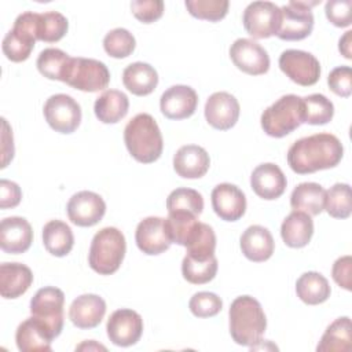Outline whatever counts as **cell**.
<instances>
[{"label": "cell", "mask_w": 352, "mask_h": 352, "mask_svg": "<svg viewBox=\"0 0 352 352\" xmlns=\"http://www.w3.org/2000/svg\"><path fill=\"white\" fill-rule=\"evenodd\" d=\"M106 314V302L98 294H81L73 300L69 308V318L78 329L96 327Z\"/></svg>", "instance_id": "cell-23"}, {"label": "cell", "mask_w": 352, "mask_h": 352, "mask_svg": "<svg viewBox=\"0 0 352 352\" xmlns=\"http://www.w3.org/2000/svg\"><path fill=\"white\" fill-rule=\"evenodd\" d=\"M326 190L312 182L300 183L294 187L290 195V206L294 210H301L309 216H318L324 209Z\"/></svg>", "instance_id": "cell-30"}, {"label": "cell", "mask_w": 352, "mask_h": 352, "mask_svg": "<svg viewBox=\"0 0 352 352\" xmlns=\"http://www.w3.org/2000/svg\"><path fill=\"white\" fill-rule=\"evenodd\" d=\"M212 208L226 221H236L246 212V197L243 191L231 183H220L212 190Z\"/></svg>", "instance_id": "cell-19"}, {"label": "cell", "mask_w": 352, "mask_h": 352, "mask_svg": "<svg viewBox=\"0 0 352 352\" xmlns=\"http://www.w3.org/2000/svg\"><path fill=\"white\" fill-rule=\"evenodd\" d=\"M76 349H77V351H92V349H95V351H99V349L106 351V346H103V345L95 342L94 340H89V341H84L82 344H80L78 346H76Z\"/></svg>", "instance_id": "cell-52"}, {"label": "cell", "mask_w": 352, "mask_h": 352, "mask_svg": "<svg viewBox=\"0 0 352 352\" xmlns=\"http://www.w3.org/2000/svg\"><path fill=\"white\" fill-rule=\"evenodd\" d=\"M1 121H3V136H1V140H3V144H1L3 162H1V168H6L7 164L11 161L7 147H10L14 151V139H12V131H11L7 120L1 118Z\"/></svg>", "instance_id": "cell-50"}, {"label": "cell", "mask_w": 352, "mask_h": 352, "mask_svg": "<svg viewBox=\"0 0 352 352\" xmlns=\"http://www.w3.org/2000/svg\"><path fill=\"white\" fill-rule=\"evenodd\" d=\"M352 30H348L344 33V36L340 38L338 41V50L346 58V59H352Z\"/></svg>", "instance_id": "cell-51"}, {"label": "cell", "mask_w": 352, "mask_h": 352, "mask_svg": "<svg viewBox=\"0 0 352 352\" xmlns=\"http://www.w3.org/2000/svg\"><path fill=\"white\" fill-rule=\"evenodd\" d=\"M122 82L125 88L136 96H146L151 94L158 85L157 70L144 62H135L128 65L122 72Z\"/></svg>", "instance_id": "cell-28"}, {"label": "cell", "mask_w": 352, "mask_h": 352, "mask_svg": "<svg viewBox=\"0 0 352 352\" xmlns=\"http://www.w3.org/2000/svg\"><path fill=\"white\" fill-rule=\"evenodd\" d=\"M210 165L208 151L197 144L182 146L173 155V169L184 179L202 177Z\"/></svg>", "instance_id": "cell-24"}, {"label": "cell", "mask_w": 352, "mask_h": 352, "mask_svg": "<svg viewBox=\"0 0 352 352\" xmlns=\"http://www.w3.org/2000/svg\"><path fill=\"white\" fill-rule=\"evenodd\" d=\"M280 70L296 84L309 87L320 77V63L315 55L301 50H286L279 56Z\"/></svg>", "instance_id": "cell-12"}, {"label": "cell", "mask_w": 352, "mask_h": 352, "mask_svg": "<svg viewBox=\"0 0 352 352\" xmlns=\"http://www.w3.org/2000/svg\"><path fill=\"white\" fill-rule=\"evenodd\" d=\"M314 235V221L311 216L301 210H293L280 226V236L289 248H304Z\"/></svg>", "instance_id": "cell-27"}, {"label": "cell", "mask_w": 352, "mask_h": 352, "mask_svg": "<svg viewBox=\"0 0 352 352\" xmlns=\"http://www.w3.org/2000/svg\"><path fill=\"white\" fill-rule=\"evenodd\" d=\"M188 308L197 318H212L221 311L223 301L216 293L198 292L190 298Z\"/></svg>", "instance_id": "cell-44"}, {"label": "cell", "mask_w": 352, "mask_h": 352, "mask_svg": "<svg viewBox=\"0 0 352 352\" xmlns=\"http://www.w3.org/2000/svg\"><path fill=\"white\" fill-rule=\"evenodd\" d=\"M124 142L129 154L142 164L157 161L164 148L160 126L153 116L136 114L124 129Z\"/></svg>", "instance_id": "cell-3"}, {"label": "cell", "mask_w": 352, "mask_h": 352, "mask_svg": "<svg viewBox=\"0 0 352 352\" xmlns=\"http://www.w3.org/2000/svg\"><path fill=\"white\" fill-rule=\"evenodd\" d=\"M261 128L272 138H283L304 124L302 98L289 94L280 96L261 114Z\"/></svg>", "instance_id": "cell-5"}, {"label": "cell", "mask_w": 352, "mask_h": 352, "mask_svg": "<svg viewBox=\"0 0 352 352\" xmlns=\"http://www.w3.org/2000/svg\"><path fill=\"white\" fill-rule=\"evenodd\" d=\"M344 146L331 133H315L296 140L287 150V164L298 175L314 173L338 165Z\"/></svg>", "instance_id": "cell-1"}, {"label": "cell", "mask_w": 352, "mask_h": 352, "mask_svg": "<svg viewBox=\"0 0 352 352\" xmlns=\"http://www.w3.org/2000/svg\"><path fill=\"white\" fill-rule=\"evenodd\" d=\"M319 1H289L280 7L282 18L276 37L286 41H297L308 37L314 29L311 7Z\"/></svg>", "instance_id": "cell-8"}, {"label": "cell", "mask_w": 352, "mask_h": 352, "mask_svg": "<svg viewBox=\"0 0 352 352\" xmlns=\"http://www.w3.org/2000/svg\"><path fill=\"white\" fill-rule=\"evenodd\" d=\"M22 199L21 187L11 180L1 179L0 180V208L8 209L19 205Z\"/></svg>", "instance_id": "cell-49"}, {"label": "cell", "mask_w": 352, "mask_h": 352, "mask_svg": "<svg viewBox=\"0 0 352 352\" xmlns=\"http://www.w3.org/2000/svg\"><path fill=\"white\" fill-rule=\"evenodd\" d=\"M166 209H168V213L169 212H188L195 216H199L204 210V198L194 188L179 187L168 195Z\"/></svg>", "instance_id": "cell-38"}, {"label": "cell", "mask_w": 352, "mask_h": 352, "mask_svg": "<svg viewBox=\"0 0 352 352\" xmlns=\"http://www.w3.org/2000/svg\"><path fill=\"white\" fill-rule=\"evenodd\" d=\"M217 267L216 256L209 258H192L186 254L182 261V274L187 282L192 285H204L216 276Z\"/></svg>", "instance_id": "cell-36"}, {"label": "cell", "mask_w": 352, "mask_h": 352, "mask_svg": "<svg viewBox=\"0 0 352 352\" xmlns=\"http://www.w3.org/2000/svg\"><path fill=\"white\" fill-rule=\"evenodd\" d=\"M201 221L188 212H169L165 219V227L172 243L187 246L195 236Z\"/></svg>", "instance_id": "cell-33"}, {"label": "cell", "mask_w": 352, "mask_h": 352, "mask_svg": "<svg viewBox=\"0 0 352 352\" xmlns=\"http://www.w3.org/2000/svg\"><path fill=\"white\" fill-rule=\"evenodd\" d=\"M352 331H351V319L342 316L330 323L323 333L316 351L318 352H348L351 349Z\"/></svg>", "instance_id": "cell-34"}, {"label": "cell", "mask_w": 352, "mask_h": 352, "mask_svg": "<svg viewBox=\"0 0 352 352\" xmlns=\"http://www.w3.org/2000/svg\"><path fill=\"white\" fill-rule=\"evenodd\" d=\"M132 14L142 23H153L164 14V1L161 0H136L131 3Z\"/></svg>", "instance_id": "cell-45"}, {"label": "cell", "mask_w": 352, "mask_h": 352, "mask_svg": "<svg viewBox=\"0 0 352 352\" xmlns=\"http://www.w3.org/2000/svg\"><path fill=\"white\" fill-rule=\"evenodd\" d=\"M33 282L32 270L21 263L0 265V294L3 298H18L28 292Z\"/></svg>", "instance_id": "cell-26"}, {"label": "cell", "mask_w": 352, "mask_h": 352, "mask_svg": "<svg viewBox=\"0 0 352 352\" xmlns=\"http://www.w3.org/2000/svg\"><path fill=\"white\" fill-rule=\"evenodd\" d=\"M110 72L107 66L92 58H72L65 82L82 92H98L107 88Z\"/></svg>", "instance_id": "cell-7"}, {"label": "cell", "mask_w": 352, "mask_h": 352, "mask_svg": "<svg viewBox=\"0 0 352 352\" xmlns=\"http://www.w3.org/2000/svg\"><path fill=\"white\" fill-rule=\"evenodd\" d=\"M230 334L232 340L242 346H254L261 342L267 329L265 314L261 304L252 296L236 297L228 311Z\"/></svg>", "instance_id": "cell-2"}, {"label": "cell", "mask_w": 352, "mask_h": 352, "mask_svg": "<svg viewBox=\"0 0 352 352\" xmlns=\"http://www.w3.org/2000/svg\"><path fill=\"white\" fill-rule=\"evenodd\" d=\"M109 340L117 346L135 345L143 333L142 316L129 308L114 311L106 324Z\"/></svg>", "instance_id": "cell-13"}, {"label": "cell", "mask_w": 352, "mask_h": 352, "mask_svg": "<svg viewBox=\"0 0 352 352\" xmlns=\"http://www.w3.org/2000/svg\"><path fill=\"white\" fill-rule=\"evenodd\" d=\"M327 84L330 89L342 98L351 96L352 92V69L349 66H337L334 67L329 77Z\"/></svg>", "instance_id": "cell-47"}, {"label": "cell", "mask_w": 352, "mask_h": 352, "mask_svg": "<svg viewBox=\"0 0 352 352\" xmlns=\"http://www.w3.org/2000/svg\"><path fill=\"white\" fill-rule=\"evenodd\" d=\"M304 122L311 125H324L334 116V104L322 94H311L302 98Z\"/></svg>", "instance_id": "cell-37"}, {"label": "cell", "mask_w": 352, "mask_h": 352, "mask_svg": "<svg viewBox=\"0 0 352 352\" xmlns=\"http://www.w3.org/2000/svg\"><path fill=\"white\" fill-rule=\"evenodd\" d=\"M43 243L48 253L56 257H63L73 249L74 235L65 221L50 220L43 227Z\"/></svg>", "instance_id": "cell-31"}, {"label": "cell", "mask_w": 352, "mask_h": 352, "mask_svg": "<svg viewBox=\"0 0 352 352\" xmlns=\"http://www.w3.org/2000/svg\"><path fill=\"white\" fill-rule=\"evenodd\" d=\"M239 103L228 92L212 94L205 103V118L210 126L219 131L231 129L239 118Z\"/></svg>", "instance_id": "cell-16"}, {"label": "cell", "mask_w": 352, "mask_h": 352, "mask_svg": "<svg viewBox=\"0 0 352 352\" xmlns=\"http://www.w3.org/2000/svg\"><path fill=\"white\" fill-rule=\"evenodd\" d=\"M125 252L126 242L124 234L116 227H104L92 238L88 264L99 275H111L120 268Z\"/></svg>", "instance_id": "cell-4"}, {"label": "cell", "mask_w": 352, "mask_h": 352, "mask_svg": "<svg viewBox=\"0 0 352 352\" xmlns=\"http://www.w3.org/2000/svg\"><path fill=\"white\" fill-rule=\"evenodd\" d=\"M43 113L47 124L59 133H72L81 122L80 104L66 94L50 96L44 103Z\"/></svg>", "instance_id": "cell-11"}, {"label": "cell", "mask_w": 352, "mask_h": 352, "mask_svg": "<svg viewBox=\"0 0 352 352\" xmlns=\"http://www.w3.org/2000/svg\"><path fill=\"white\" fill-rule=\"evenodd\" d=\"M230 58L239 70L250 76L264 74L270 69L268 52L250 38L235 40L230 47Z\"/></svg>", "instance_id": "cell-15"}, {"label": "cell", "mask_w": 352, "mask_h": 352, "mask_svg": "<svg viewBox=\"0 0 352 352\" xmlns=\"http://www.w3.org/2000/svg\"><path fill=\"white\" fill-rule=\"evenodd\" d=\"M324 209L334 219H346L351 216V186L336 183L326 191Z\"/></svg>", "instance_id": "cell-39"}, {"label": "cell", "mask_w": 352, "mask_h": 352, "mask_svg": "<svg viewBox=\"0 0 352 352\" xmlns=\"http://www.w3.org/2000/svg\"><path fill=\"white\" fill-rule=\"evenodd\" d=\"M187 256L192 258H209L214 256L216 235L209 224L201 223L194 239L186 246Z\"/></svg>", "instance_id": "cell-43"}, {"label": "cell", "mask_w": 352, "mask_h": 352, "mask_svg": "<svg viewBox=\"0 0 352 352\" xmlns=\"http://www.w3.org/2000/svg\"><path fill=\"white\" fill-rule=\"evenodd\" d=\"M351 272H352V258H351V256H342V257H338L334 261L333 268H331V276L340 287H342L348 292L352 289Z\"/></svg>", "instance_id": "cell-48"}, {"label": "cell", "mask_w": 352, "mask_h": 352, "mask_svg": "<svg viewBox=\"0 0 352 352\" xmlns=\"http://www.w3.org/2000/svg\"><path fill=\"white\" fill-rule=\"evenodd\" d=\"M250 186L257 197L272 201L285 192L287 180L278 165L265 162L253 169L250 175Z\"/></svg>", "instance_id": "cell-21"}, {"label": "cell", "mask_w": 352, "mask_h": 352, "mask_svg": "<svg viewBox=\"0 0 352 352\" xmlns=\"http://www.w3.org/2000/svg\"><path fill=\"white\" fill-rule=\"evenodd\" d=\"M54 338L48 326L34 316L23 320L15 333L16 346L21 352H48Z\"/></svg>", "instance_id": "cell-22"}, {"label": "cell", "mask_w": 352, "mask_h": 352, "mask_svg": "<svg viewBox=\"0 0 352 352\" xmlns=\"http://www.w3.org/2000/svg\"><path fill=\"white\" fill-rule=\"evenodd\" d=\"M280 7L271 1L250 3L242 16L245 30L253 38H268L276 36L280 26Z\"/></svg>", "instance_id": "cell-10"}, {"label": "cell", "mask_w": 352, "mask_h": 352, "mask_svg": "<svg viewBox=\"0 0 352 352\" xmlns=\"http://www.w3.org/2000/svg\"><path fill=\"white\" fill-rule=\"evenodd\" d=\"M66 212L73 224L78 227H92L103 219L106 204L99 194L82 190L72 195Z\"/></svg>", "instance_id": "cell-14"}, {"label": "cell", "mask_w": 352, "mask_h": 352, "mask_svg": "<svg viewBox=\"0 0 352 352\" xmlns=\"http://www.w3.org/2000/svg\"><path fill=\"white\" fill-rule=\"evenodd\" d=\"M63 292L54 286L38 289L30 300L32 316L44 322L55 338L63 329Z\"/></svg>", "instance_id": "cell-9"}, {"label": "cell", "mask_w": 352, "mask_h": 352, "mask_svg": "<svg viewBox=\"0 0 352 352\" xmlns=\"http://www.w3.org/2000/svg\"><path fill=\"white\" fill-rule=\"evenodd\" d=\"M129 109L128 96L118 89H106L94 104L96 118L103 124H116L121 121Z\"/></svg>", "instance_id": "cell-29"}, {"label": "cell", "mask_w": 352, "mask_h": 352, "mask_svg": "<svg viewBox=\"0 0 352 352\" xmlns=\"http://www.w3.org/2000/svg\"><path fill=\"white\" fill-rule=\"evenodd\" d=\"M135 241L140 252L148 256L161 254L172 245L166 227L165 219L150 216L143 219L135 232Z\"/></svg>", "instance_id": "cell-17"}, {"label": "cell", "mask_w": 352, "mask_h": 352, "mask_svg": "<svg viewBox=\"0 0 352 352\" xmlns=\"http://www.w3.org/2000/svg\"><path fill=\"white\" fill-rule=\"evenodd\" d=\"M184 4L194 18L209 22L221 21L227 15L230 6L227 0H186Z\"/></svg>", "instance_id": "cell-42"}, {"label": "cell", "mask_w": 352, "mask_h": 352, "mask_svg": "<svg viewBox=\"0 0 352 352\" xmlns=\"http://www.w3.org/2000/svg\"><path fill=\"white\" fill-rule=\"evenodd\" d=\"M241 250L243 256L254 263H261L268 260L275 248L274 238L268 228L254 224L248 227L239 239Z\"/></svg>", "instance_id": "cell-25"}, {"label": "cell", "mask_w": 352, "mask_h": 352, "mask_svg": "<svg viewBox=\"0 0 352 352\" xmlns=\"http://www.w3.org/2000/svg\"><path fill=\"white\" fill-rule=\"evenodd\" d=\"M352 1L351 0H329L324 6V12L330 23L337 28H346L351 25Z\"/></svg>", "instance_id": "cell-46"}, {"label": "cell", "mask_w": 352, "mask_h": 352, "mask_svg": "<svg viewBox=\"0 0 352 352\" xmlns=\"http://www.w3.org/2000/svg\"><path fill=\"white\" fill-rule=\"evenodd\" d=\"M296 293L302 302L308 305H318L330 297L331 289L329 280L322 274L308 271L297 279Z\"/></svg>", "instance_id": "cell-32"}, {"label": "cell", "mask_w": 352, "mask_h": 352, "mask_svg": "<svg viewBox=\"0 0 352 352\" xmlns=\"http://www.w3.org/2000/svg\"><path fill=\"white\" fill-rule=\"evenodd\" d=\"M135 47L136 41L133 34L124 28H116L110 30L103 38V48L111 58H126L135 51Z\"/></svg>", "instance_id": "cell-41"}, {"label": "cell", "mask_w": 352, "mask_h": 352, "mask_svg": "<svg viewBox=\"0 0 352 352\" xmlns=\"http://www.w3.org/2000/svg\"><path fill=\"white\" fill-rule=\"evenodd\" d=\"M37 40L38 14L26 11L16 16L12 29L3 38L1 48L11 62H23L30 56Z\"/></svg>", "instance_id": "cell-6"}, {"label": "cell", "mask_w": 352, "mask_h": 352, "mask_svg": "<svg viewBox=\"0 0 352 352\" xmlns=\"http://www.w3.org/2000/svg\"><path fill=\"white\" fill-rule=\"evenodd\" d=\"M198 106V95L188 85H172L160 99L161 113L169 120H184L191 117Z\"/></svg>", "instance_id": "cell-18"}, {"label": "cell", "mask_w": 352, "mask_h": 352, "mask_svg": "<svg viewBox=\"0 0 352 352\" xmlns=\"http://www.w3.org/2000/svg\"><path fill=\"white\" fill-rule=\"evenodd\" d=\"M69 29L66 16L58 11L38 14V40L45 43L59 41Z\"/></svg>", "instance_id": "cell-40"}, {"label": "cell", "mask_w": 352, "mask_h": 352, "mask_svg": "<svg viewBox=\"0 0 352 352\" xmlns=\"http://www.w3.org/2000/svg\"><path fill=\"white\" fill-rule=\"evenodd\" d=\"M72 56L59 48H45L40 52L36 60L38 72L48 80L65 82V76Z\"/></svg>", "instance_id": "cell-35"}, {"label": "cell", "mask_w": 352, "mask_h": 352, "mask_svg": "<svg viewBox=\"0 0 352 352\" xmlns=\"http://www.w3.org/2000/svg\"><path fill=\"white\" fill-rule=\"evenodd\" d=\"M33 242V230L29 221L19 216L6 217L0 223V248L10 254L25 253Z\"/></svg>", "instance_id": "cell-20"}]
</instances>
